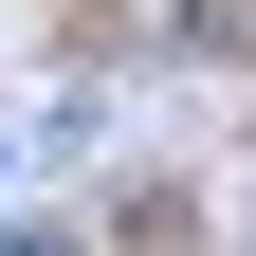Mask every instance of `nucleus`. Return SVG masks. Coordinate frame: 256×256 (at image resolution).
<instances>
[{
  "label": "nucleus",
  "mask_w": 256,
  "mask_h": 256,
  "mask_svg": "<svg viewBox=\"0 0 256 256\" xmlns=\"http://www.w3.org/2000/svg\"><path fill=\"white\" fill-rule=\"evenodd\" d=\"M0 256H74V238H55V220H18V238H0Z\"/></svg>",
  "instance_id": "obj_1"
}]
</instances>
